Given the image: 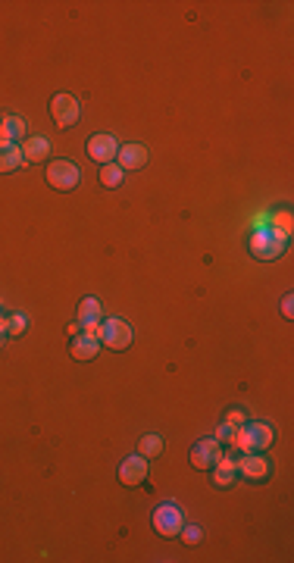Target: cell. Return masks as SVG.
Segmentation results:
<instances>
[{
	"label": "cell",
	"instance_id": "1",
	"mask_svg": "<svg viewBox=\"0 0 294 563\" xmlns=\"http://www.w3.org/2000/svg\"><path fill=\"white\" fill-rule=\"evenodd\" d=\"M285 244H288V235H285L282 228H275V226L253 228V235H251V253L257 260H275V257H282Z\"/></svg>",
	"mask_w": 294,
	"mask_h": 563
},
{
	"label": "cell",
	"instance_id": "2",
	"mask_svg": "<svg viewBox=\"0 0 294 563\" xmlns=\"http://www.w3.org/2000/svg\"><path fill=\"white\" fill-rule=\"evenodd\" d=\"M273 438H275V429L273 426H266V423H244L241 429L235 432V448L238 451H266L269 445H273Z\"/></svg>",
	"mask_w": 294,
	"mask_h": 563
},
{
	"label": "cell",
	"instance_id": "3",
	"mask_svg": "<svg viewBox=\"0 0 294 563\" xmlns=\"http://www.w3.org/2000/svg\"><path fill=\"white\" fill-rule=\"evenodd\" d=\"M182 526H185V517H182V507L176 501H166L154 510V529L163 538H179Z\"/></svg>",
	"mask_w": 294,
	"mask_h": 563
},
{
	"label": "cell",
	"instance_id": "4",
	"mask_svg": "<svg viewBox=\"0 0 294 563\" xmlns=\"http://www.w3.org/2000/svg\"><path fill=\"white\" fill-rule=\"evenodd\" d=\"M47 181H51V188H57V191H75V185L82 181V172H78L75 163L53 160L47 166Z\"/></svg>",
	"mask_w": 294,
	"mask_h": 563
},
{
	"label": "cell",
	"instance_id": "5",
	"mask_svg": "<svg viewBox=\"0 0 294 563\" xmlns=\"http://www.w3.org/2000/svg\"><path fill=\"white\" fill-rule=\"evenodd\" d=\"M98 338L107 347H113V351H122V347L132 344V326L125 320H103Z\"/></svg>",
	"mask_w": 294,
	"mask_h": 563
},
{
	"label": "cell",
	"instance_id": "6",
	"mask_svg": "<svg viewBox=\"0 0 294 563\" xmlns=\"http://www.w3.org/2000/svg\"><path fill=\"white\" fill-rule=\"evenodd\" d=\"M78 100L73 98V94H57V98L51 100V116H53V122L60 125V129H69V125H75L78 122Z\"/></svg>",
	"mask_w": 294,
	"mask_h": 563
},
{
	"label": "cell",
	"instance_id": "7",
	"mask_svg": "<svg viewBox=\"0 0 294 563\" xmlns=\"http://www.w3.org/2000/svg\"><path fill=\"white\" fill-rule=\"evenodd\" d=\"M116 154H119V144H116L113 135L98 132V135H91V138H88V157H91L94 163L107 166V163L116 160Z\"/></svg>",
	"mask_w": 294,
	"mask_h": 563
},
{
	"label": "cell",
	"instance_id": "8",
	"mask_svg": "<svg viewBox=\"0 0 294 563\" xmlns=\"http://www.w3.org/2000/svg\"><path fill=\"white\" fill-rule=\"evenodd\" d=\"M222 460V445L216 438H204L191 448V466L194 470H213Z\"/></svg>",
	"mask_w": 294,
	"mask_h": 563
},
{
	"label": "cell",
	"instance_id": "9",
	"mask_svg": "<svg viewBox=\"0 0 294 563\" xmlns=\"http://www.w3.org/2000/svg\"><path fill=\"white\" fill-rule=\"evenodd\" d=\"M147 479V457H125L119 466V482L122 485H141Z\"/></svg>",
	"mask_w": 294,
	"mask_h": 563
},
{
	"label": "cell",
	"instance_id": "10",
	"mask_svg": "<svg viewBox=\"0 0 294 563\" xmlns=\"http://www.w3.org/2000/svg\"><path fill=\"white\" fill-rule=\"evenodd\" d=\"M116 160H119V169H122V172H132V169H141V166H147L150 154H147L145 144H125V147H119Z\"/></svg>",
	"mask_w": 294,
	"mask_h": 563
},
{
	"label": "cell",
	"instance_id": "11",
	"mask_svg": "<svg viewBox=\"0 0 294 563\" xmlns=\"http://www.w3.org/2000/svg\"><path fill=\"white\" fill-rule=\"evenodd\" d=\"M235 466H238V473H244L248 479H266V473H269V463L263 457H257V451H248L241 460H235Z\"/></svg>",
	"mask_w": 294,
	"mask_h": 563
},
{
	"label": "cell",
	"instance_id": "12",
	"mask_svg": "<svg viewBox=\"0 0 294 563\" xmlns=\"http://www.w3.org/2000/svg\"><path fill=\"white\" fill-rule=\"evenodd\" d=\"M100 351V338L98 335H88V332H78L73 338V357L75 360H94Z\"/></svg>",
	"mask_w": 294,
	"mask_h": 563
},
{
	"label": "cell",
	"instance_id": "13",
	"mask_svg": "<svg viewBox=\"0 0 294 563\" xmlns=\"http://www.w3.org/2000/svg\"><path fill=\"white\" fill-rule=\"evenodd\" d=\"M47 157H51V141H47V138H38V135L26 138V144H22V160H28V163H44Z\"/></svg>",
	"mask_w": 294,
	"mask_h": 563
},
{
	"label": "cell",
	"instance_id": "14",
	"mask_svg": "<svg viewBox=\"0 0 294 563\" xmlns=\"http://www.w3.org/2000/svg\"><path fill=\"white\" fill-rule=\"evenodd\" d=\"M235 475H238L235 460L222 457L219 463L213 466V485H216V488H229V485H235Z\"/></svg>",
	"mask_w": 294,
	"mask_h": 563
},
{
	"label": "cell",
	"instance_id": "15",
	"mask_svg": "<svg viewBox=\"0 0 294 563\" xmlns=\"http://www.w3.org/2000/svg\"><path fill=\"white\" fill-rule=\"evenodd\" d=\"M100 313H103V307H100V300L98 298H85L82 304H78V326H94V322H100Z\"/></svg>",
	"mask_w": 294,
	"mask_h": 563
},
{
	"label": "cell",
	"instance_id": "16",
	"mask_svg": "<svg viewBox=\"0 0 294 563\" xmlns=\"http://www.w3.org/2000/svg\"><path fill=\"white\" fill-rule=\"evenodd\" d=\"M26 163L22 160V147H16L13 141L10 144H0V172H13Z\"/></svg>",
	"mask_w": 294,
	"mask_h": 563
},
{
	"label": "cell",
	"instance_id": "17",
	"mask_svg": "<svg viewBox=\"0 0 294 563\" xmlns=\"http://www.w3.org/2000/svg\"><path fill=\"white\" fill-rule=\"evenodd\" d=\"M138 454H141V457H160V454H163V438H160V435H154V432L141 435Z\"/></svg>",
	"mask_w": 294,
	"mask_h": 563
},
{
	"label": "cell",
	"instance_id": "18",
	"mask_svg": "<svg viewBox=\"0 0 294 563\" xmlns=\"http://www.w3.org/2000/svg\"><path fill=\"white\" fill-rule=\"evenodd\" d=\"M122 179H125V172L119 169V163L100 166V185L103 188H119V185H122Z\"/></svg>",
	"mask_w": 294,
	"mask_h": 563
},
{
	"label": "cell",
	"instance_id": "19",
	"mask_svg": "<svg viewBox=\"0 0 294 563\" xmlns=\"http://www.w3.org/2000/svg\"><path fill=\"white\" fill-rule=\"evenodd\" d=\"M4 129L10 132V141H13V138H26L28 122H26L22 116H6V119H4Z\"/></svg>",
	"mask_w": 294,
	"mask_h": 563
},
{
	"label": "cell",
	"instance_id": "20",
	"mask_svg": "<svg viewBox=\"0 0 294 563\" xmlns=\"http://www.w3.org/2000/svg\"><path fill=\"white\" fill-rule=\"evenodd\" d=\"M6 322V335H26V329H28V320L22 313H13L10 320H4Z\"/></svg>",
	"mask_w": 294,
	"mask_h": 563
},
{
	"label": "cell",
	"instance_id": "21",
	"mask_svg": "<svg viewBox=\"0 0 294 563\" xmlns=\"http://www.w3.org/2000/svg\"><path fill=\"white\" fill-rule=\"evenodd\" d=\"M201 526H188V522H185V526H182V532H179V538H182V542H185V544H201Z\"/></svg>",
	"mask_w": 294,
	"mask_h": 563
},
{
	"label": "cell",
	"instance_id": "22",
	"mask_svg": "<svg viewBox=\"0 0 294 563\" xmlns=\"http://www.w3.org/2000/svg\"><path fill=\"white\" fill-rule=\"evenodd\" d=\"M235 426H229V423H222L219 426V432H216V441H219V445H222V441H226V445H235Z\"/></svg>",
	"mask_w": 294,
	"mask_h": 563
},
{
	"label": "cell",
	"instance_id": "23",
	"mask_svg": "<svg viewBox=\"0 0 294 563\" xmlns=\"http://www.w3.org/2000/svg\"><path fill=\"white\" fill-rule=\"evenodd\" d=\"M282 316H285V320H291V316H294V298L291 295L282 298Z\"/></svg>",
	"mask_w": 294,
	"mask_h": 563
},
{
	"label": "cell",
	"instance_id": "24",
	"mask_svg": "<svg viewBox=\"0 0 294 563\" xmlns=\"http://www.w3.org/2000/svg\"><path fill=\"white\" fill-rule=\"evenodd\" d=\"M226 423H229V426H235V429H241V426L248 423V419H244V414H238V410H232V414L226 416Z\"/></svg>",
	"mask_w": 294,
	"mask_h": 563
},
{
	"label": "cell",
	"instance_id": "25",
	"mask_svg": "<svg viewBox=\"0 0 294 563\" xmlns=\"http://www.w3.org/2000/svg\"><path fill=\"white\" fill-rule=\"evenodd\" d=\"M0 144H10V132L4 129V122H0Z\"/></svg>",
	"mask_w": 294,
	"mask_h": 563
},
{
	"label": "cell",
	"instance_id": "26",
	"mask_svg": "<svg viewBox=\"0 0 294 563\" xmlns=\"http://www.w3.org/2000/svg\"><path fill=\"white\" fill-rule=\"evenodd\" d=\"M6 338H10V335H6V322L0 320V347H4V341H6Z\"/></svg>",
	"mask_w": 294,
	"mask_h": 563
},
{
	"label": "cell",
	"instance_id": "27",
	"mask_svg": "<svg viewBox=\"0 0 294 563\" xmlns=\"http://www.w3.org/2000/svg\"><path fill=\"white\" fill-rule=\"evenodd\" d=\"M66 332H69V335H73V338H75V335H78V332H82V326H78V322H69V329H66Z\"/></svg>",
	"mask_w": 294,
	"mask_h": 563
}]
</instances>
